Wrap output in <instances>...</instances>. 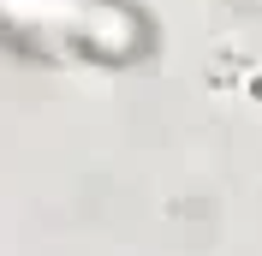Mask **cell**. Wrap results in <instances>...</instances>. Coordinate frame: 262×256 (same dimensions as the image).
<instances>
[{
    "mask_svg": "<svg viewBox=\"0 0 262 256\" xmlns=\"http://www.w3.org/2000/svg\"><path fill=\"white\" fill-rule=\"evenodd\" d=\"M78 42L96 60H137V48H143V18L131 12V6H119V0H96L83 12V24H78Z\"/></svg>",
    "mask_w": 262,
    "mask_h": 256,
    "instance_id": "1",
    "label": "cell"
}]
</instances>
